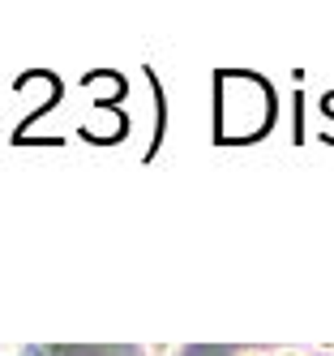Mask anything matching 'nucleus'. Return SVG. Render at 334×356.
<instances>
[{"label":"nucleus","mask_w":334,"mask_h":356,"mask_svg":"<svg viewBox=\"0 0 334 356\" xmlns=\"http://www.w3.org/2000/svg\"><path fill=\"white\" fill-rule=\"evenodd\" d=\"M146 356H176V343H146Z\"/></svg>","instance_id":"nucleus-1"},{"label":"nucleus","mask_w":334,"mask_h":356,"mask_svg":"<svg viewBox=\"0 0 334 356\" xmlns=\"http://www.w3.org/2000/svg\"><path fill=\"white\" fill-rule=\"evenodd\" d=\"M274 356H308V352H300V348H278Z\"/></svg>","instance_id":"nucleus-2"},{"label":"nucleus","mask_w":334,"mask_h":356,"mask_svg":"<svg viewBox=\"0 0 334 356\" xmlns=\"http://www.w3.org/2000/svg\"><path fill=\"white\" fill-rule=\"evenodd\" d=\"M0 356H17V348H0Z\"/></svg>","instance_id":"nucleus-3"},{"label":"nucleus","mask_w":334,"mask_h":356,"mask_svg":"<svg viewBox=\"0 0 334 356\" xmlns=\"http://www.w3.org/2000/svg\"><path fill=\"white\" fill-rule=\"evenodd\" d=\"M240 356H266V352H240Z\"/></svg>","instance_id":"nucleus-4"}]
</instances>
